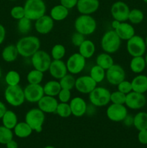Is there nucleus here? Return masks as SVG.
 <instances>
[{"instance_id":"obj_8","label":"nucleus","mask_w":147,"mask_h":148,"mask_svg":"<svg viewBox=\"0 0 147 148\" xmlns=\"http://www.w3.org/2000/svg\"><path fill=\"white\" fill-rule=\"evenodd\" d=\"M145 39L141 36L134 35L132 38L127 40L126 49L128 54L132 57L143 56L146 51Z\"/></svg>"},{"instance_id":"obj_36","label":"nucleus","mask_w":147,"mask_h":148,"mask_svg":"<svg viewBox=\"0 0 147 148\" xmlns=\"http://www.w3.org/2000/svg\"><path fill=\"white\" fill-rule=\"evenodd\" d=\"M75 82H76V78L70 73H67L65 76L59 79V83L61 87V89H66L69 90H71L75 88Z\"/></svg>"},{"instance_id":"obj_45","label":"nucleus","mask_w":147,"mask_h":148,"mask_svg":"<svg viewBox=\"0 0 147 148\" xmlns=\"http://www.w3.org/2000/svg\"><path fill=\"white\" fill-rule=\"evenodd\" d=\"M57 96L61 103H69L71 98V92L69 90L61 89Z\"/></svg>"},{"instance_id":"obj_43","label":"nucleus","mask_w":147,"mask_h":148,"mask_svg":"<svg viewBox=\"0 0 147 148\" xmlns=\"http://www.w3.org/2000/svg\"><path fill=\"white\" fill-rule=\"evenodd\" d=\"M10 15L14 20H19L22 17H25L24 9L23 6H14L10 10Z\"/></svg>"},{"instance_id":"obj_48","label":"nucleus","mask_w":147,"mask_h":148,"mask_svg":"<svg viewBox=\"0 0 147 148\" xmlns=\"http://www.w3.org/2000/svg\"><path fill=\"white\" fill-rule=\"evenodd\" d=\"M138 140L141 144L147 145V130L138 131Z\"/></svg>"},{"instance_id":"obj_33","label":"nucleus","mask_w":147,"mask_h":148,"mask_svg":"<svg viewBox=\"0 0 147 148\" xmlns=\"http://www.w3.org/2000/svg\"><path fill=\"white\" fill-rule=\"evenodd\" d=\"M89 75L97 82V84L100 83V82H103L106 77V70H105L103 68L100 67L98 65L95 64V66L91 68Z\"/></svg>"},{"instance_id":"obj_50","label":"nucleus","mask_w":147,"mask_h":148,"mask_svg":"<svg viewBox=\"0 0 147 148\" xmlns=\"http://www.w3.org/2000/svg\"><path fill=\"white\" fill-rule=\"evenodd\" d=\"M6 147L7 148H18V144H17V142L15 140H14L12 139V140H10V142L6 144Z\"/></svg>"},{"instance_id":"obj_2","label":"nucleus","mask_w":147,"mask_h":148,"mask_svg":"<svg viewBox=\"0 0 147 148\" xmlns=\"http://www.w3.org/2000/svg\"><path fill=\"white\" fill-rule=\"evenodd\" d=\"M23 7L25 17L32 21H35L46 14V5L43 0H26Z\"/></svg>"},{"instance_id":"obj_24","label":"nucleus","mask_w":147,"mask_h":148,"mask_svg":"<svg viewBox=\"0 0 147 148\" xmlns=\"http://www.w3.org/2000/svg\"><path fill=\"white\" fill-rule=\"evenodd\" d=\"M18 56V51L16 47V45L14 44L7 45L1 51V58L4 62L7 63L14 62L17 59Z\"/></svg>"},{"instance_id":"obj_4","label":"nucleus","mask_w":147,"mask_h":148,"mask_svg":"<svg viewBox=\"0 0 147 148\" xmlns=\"http://www.w3.org/2000/svg\"><path fill=\"white\" fill-rule=\"evenodd\" d=\"M101 48L104 52L110 53H115L120 49L121 40L114 30L106 31L102 36L100 42Z\"/></svg>"},{"instance_id":"obj_39","label":"nucleus","mask_w":147,"mask_h":148,"mask_svg":"<svg viewBox=\"0 0 147 148\" xmlns=\"http://www.w3.org/2000/svg\"><path fill=\"white\" fill-rule=\"evenodd\" d=\"M66 55V48L63 45L58 43L52 47L50 51V56L54 60H62Z\"/></svg>"},{"instance_id":"obj_14","label":"nucleus","mask_w":147,"mask_h":148,"mask_svg":"<svg viewBox=\"0 0 147 148\" xmlns=\"http://www.w3.org/2000/svg\"><path fill=\"white\" fill-rule=\"evenodd\" d=\"M23 90L25 101L31 103H37L45 95L43 87L40 84H28Z\"/></svg>"},{"instance_id":"obj_57","label":"nucleus","mask_w":147,"mask_h":148,"mask_svg":"<svg viewBox=\"0 0 147 148\" xmlns=\"http://www.w3.org/2000/svg\"><path fill=\"white\" fill-rule=\"evenodd\" d=\"M145 43H146V48H147V36L145 39Z\"/></svg>"},{"instance_id":"obj_44","label":"nucleus","mask_w":147,"mask_h":148,"mask_svg":"<svg viewBox=\"0 0 147 148\" xmlns=\"http://www.w3.org/2000/svg\"><path fill=\"white\" fill-rule=\"evenodd\" d=\"M117 89H118V90L120 91V92L127 95V94L130 93L131 91H133L131 82L124 79L123 81L120 82V83L117 85Z\"/></svg>"},{"instance_id":"obj_6","label":"nucleus","mask_w":147,"mask_h":148,"mask_svg":"<svg viewBox=\"0 0 147 148\" xmlns=\"http://www.w3.org/2000/svg\"><path fill=\"white\" fill-rule=\"evenodd\" d=\"M4 99L9 105L13 107H19L25 101L24 90L20 85L7 86L4 90Z\"/></svg>"},{"instance_id":"obj_53","label":"nucleus","mask_w":147,"mask_h":148,"mask_svg":"<svg viewBox=\"0 0 147 148\" xmlns=\"http://www.w3.org/2000/svg\"><path fill=\"white\" fill-rule=\"evenodd\" d=\"M120 23V22L118 21V20H112V23H111V27H112V30H115V29L119 25Z\"/></svg>"},{"instance_id":"obj_23","label":"nucleus","mask_w":147,"mask_h":148,"mask_svg":"<svg viewBox=\"0 0 147 148\" xmlns=\"http://www.w3.org/2000/svg\"><path fill=\"white\" fill-rule=\"evenodd\" d=\"M133 91L144 94L147 92V76L145 75H136L131 81Z\"/></svg>"},{"instance_id":"obj_17","label":"nucleus","mask_w":147,"mask_h":148,"mask_svg":"<svg viewBox=\"0 0 147 148\" xmlns=\"http://www.w3.org/2000/svg\"><path fill=\"white\" fill-rule=\"evenodd\" d=\"M35 29L40 35H47L50 33L54 27V20L50 15L42 16L35 21Z\"/></svg>"},{"instance_id":"obj_30","label":"nucleus","mask_w":147,"mask_h":148,"mask_svg":"<svg viewBox=\"0 0 147 148\" xmlns=\"http://www.w3.org/2000/svg\"><path fill=\"white\" fill-rule=\"evenodd\" d=\"M43 91L46 95L49 96L56 97L59 93L61 90L59 81L56 80H49L43 85Z\"/></svg>"},{"instance_id":"obj_40","label":"nucleus","mask_w":147,"mask_h":148,"mask_svg":"<svg viewBox=\"0 0 147 148\" xmlns=\"http://www.w3.org/2000/svg\"><path fill=\"white\" fill-rule=\"evenodd\" d=\"M56 114L61 118H68L72 115L69 103H59Z\"/></svg>"},{"instance_id":"obj_16","label":"nucleus","mask_w":147,"mask_h":148,"mask_svg":"<svg viewBox=\"0 0 147 148\" xmlns=\"http://www.w3.org/2000/svg\"><path fill=\"white\" fill-rule=\"evenodd\" d=\"M146 103V98L143 93L131 91L127 94L125 98V106L132 110H139Z\"/></svg>"},{"instance_id":"obj_11","label":"nucleus","mask_w":147,"mask_h":148,"mask_svg":"<svg viewBox=\"0 0 147 148\" xmlns=\"http://www.w3.org/2000/svg\"><path fill=\"white\" fill-rule=\"evenodd\" d=\"M106 115L113 122H121L128 116V109L125 105L112 103L107 108Z\"/></svg>"},{"instance_id":"obj_12","label":"nucleus","mask_w":147,"mask_h":148,"mask_svg":"<svg viewBox=\"0 0 147 148\" xmlns=\"http://www.w3.org/2000/svg\"><path fill=\"white\" fill-rule=\"evenodd\" d=\"M105 78L108 83L117 86L120 82L125 79V72L120 65L114 64L106 70Z\"/></svg>"},{"instance_id":"obj_13","label":"nucleus","mask_w":147,"mask_h":148,"mask_svg":"<svg viewBox=\"0 0 147 148\" xmlns=\"http://www.w3.org/2000/svg\"><path fill=\"white\" fill-rule=\"evenodd\" d=\"M130 8L128 4L122 1H118L112 4L110 13L113 20L120 22H126L128 18Z\"/></svg>"},{"instance_id":"obj_37","label":"nucleus","mask_w":147,"mask_h":148,"mask_svg":"<svg viewBox=\"0 0 147 148\" xmlns=\"http://www.w3.org/2000/svg\"><path fill=\"white\" fill-rule=\"evenodd\" d=\"M17 21V30L21 34L26 35L30 33L33 26L31 20L24 17Z\"/></svg>"},{"instance_id":"obj_42","label":"nucleus","mask_w":147,"mask_h":148,"mask_svg":"<svg viewBox=\"0 0 147 148\" xmlns=\"http://www.w3.org/2000/svg\"><path fill=\"white\" fill-rule=\"evenodd\" d=\"M125 98L126 95L118 90L114 91L110 94V102H112V103L125 105Z\"/></svg>"},{"instance_id":"obj_52","label":"nucleus","mask_w":147,"mask_h":148,"mask_svg":"<svg viewBox=\"0 0 147 148\" xmlns=\"http://www.w3.org/2000/svg\"><path fill=\"white\" fill-rule=\"evenodd\" d=\"M123 122L125 123V125L128 126V127H129V126L131 125H133V117L131 118V116H129L128 115L126 117H125V119L123 120Z\"/></svg>"},{"instance_id":"obj_7","label":"nucleus","mask_w":147,"mask_h":148,"mask_svg":"<svg viewBox=\"0 0 147 148\" xmlns=\"http://www.w3.org/2000/svg\"><path fill=\"white\" fill-rule=\"evenodd\" d=\"M110 94L108 88L97 86L89 94V102L95 107L106 106L110 102Z\"/></svg>"},{"instance_id":"obj_1","label":"nucleus","mask_w":147,"mask_h":148,"mask_svg":"<svg viewBox=\"0 0 147 148\" xmlns=\"http://www.w3.org/2000/svg\"><path fill=\"white\" fill-rule=\"evenodd\" d=\"M19 55L24 58H30L40 49V40L37 36H25L16 43Z\"/></svg>"},{"instance_id":"obj_47","label":"nucleus","mask_w":147,"mask_h":148,"mask_svg":"<svg viewBox=\"0 0 147 148\" xmlns=\"http://www.w3.org/2000/svg\"><path fill=\"white\" fill-rule=\"evenodd\" d=\"M78 0H60V4L67 8L68 10L74 8L76 7Z\"/></svg>"},{"instance_id":"obj_49","label":"nucleus","mask_w":147,"mask_h":148,"mask_svg":"<svg viewBox=\"0 0 147 148\" xmlns=\"http://www.w3.org/2000/svg\"><path fill=\"white\" fill-rule=\"evenodd\" d=\"M6 38V29L1 24H0V45L4 41Z\"/></svg>"},{"instance_id":"obj_56","label":"nucleus","mask_w":147,"mask_h":148,"mask_svg":"<svg viewBox=\"0 0 147 148\" xmlns=\"http://www.w3.org/2000/svg\"><path fill=\"white\" fill-rule=\"evenodd\" d=\"M1 75H2V72H1V67H0V79H1Z\"/></svg>"},{"instance_id":"obj_19","label":"nucleus","mask_w":147,"mask_h":148,"mask_svg":"<svg viewBox=\"0 0 147 148\" xmlns=\"http://www.w3.org/2000/svg\"><path fill=\"white\" fill-rule=\"evenodd\" d=\"M72 115L75 117H82L86 114L87 111V104L82 98L76 96L71 99L69 101Z\"/></svg>"},{"instance_id":"obj_28","label":"nucleus","mask_w":147,"mask_h":148,"mask_svg":"<svg viewBox=\"0 0 147 148\" xmlns=\"http://www.w3.org/2000/svg\"><path fill=\"white\" fill-rule=\"evenodd\" d=\"M2 125L7 128L13 130L18 123V119L15 113L11 110H7L1 118Z\"/></svg>"},{"instance_id":"obj_31","label":"nucleus","mask_w":147,"mask_h":148,"mask_svg":"<svg viewBox=\"0 0 147 148\" xmlns=\"http://www.w3.org/2000/svg\"><path fill=\"white\" fill-rule=\"evenodd\" d=\"M114 59L111 56L110 53H101L97 56L96 64L99 66L100 67L103 68L105 70L109 69L110 66L114 64Z\"/></svg>"},{"instance_id":"obj_32","label":"nucleus","mask_w":147,"mask_h":148,"mask_svg":"<svg viewBox=\"0 0 147 148\" xmlns=\"http://www.w3.org/2000/svg\"><path fill=\"white\" fill-rule=\"evenodd\" d=\"M135 129L138 131L147 130V113L140 111L133 117V124Z\"/></svg>"},{"instance_id":"obj_55","label":"nucleus","mask_w":147,"mask_h":148,"mask_svg":"<svg viewBox=\"0 0 147 148\" xmlns=\"http://www.w3.org/2000/svg\"><path fill=\"white\" fill-rule=\"evenodd\" d=\"M44 148H56V147H53V146L48 145V146H46V147H45Z\"/></svg>"},{"instance_id":"obj_20","label":"nucleus","mask_w":147,"mask_h":148,"mask_svg":"<svg viewBox=\"0 0 147 148\" xmlns=\"http://www.w3.org/2000/svg\"><path fill=\"white\" fill-rule=\"evenodd\" d=\"M99 7V0H78L76 9L81 14H89L96 12Z\"/></svg>"},{"instance_id":"obj_34","label":"nucleus","mask_w":147,"mask_h":148,"mask_svg":"<svg viewBox=\"0 0 147 148\" xmlns=\"http://www.w3.org/2000/svg\"><path fill=\"white\" fill-rule=\"evenodd\" d=\"M44 77V72L33 69L27 75V81L28 84H40Z\"/></svg>"},{"instance_id":"obj_3","label":"nucleus","mask_w":147,"mask_h":148,"mask_svg":"<svg viewBox=\"0 0 147 148\" xmlns=\"http://www.w3.org/2000/svg\"><path fill=\"white\" fill-rule=\"evenodd\" d=\"M74 28L76 32L84 36L93 34L97 29V22L89 14H80L74 21Z\"/></svg>"},{"instance_id":"obj_41","label":"nucleus","mask_w":147,"mask_h":148,"mask_svg":"<svg viewBox=\"0 0 147 148\" xmlns=\"http://www.w3.org/2000/svg\"><path fill=\"white\" fill-rule=\"evenodd\" d=\"M12 130L7 128L4 126H0V144L6 145L13 139Z\"/></svg>"},{"instance_id":"obj_51","label":"nucleus","mask_w":147,"mask_h":148,"mask_svg":"<svg viewBox=\"0 0 147 148\" xmlns=\"http://www.w3.org/2000/svg\"><path fill=\"white\" fill-rule=\"evenodd\" d=\"M7 107H6L5 104L2 102V101H0V119H1L3 115L4 114V113L7 111Z\"/></svg>"},{"instance_id":"obj_26","label":"nucleus","mask_w":147,"mask_h":148,"mask_svg":"<svg viewBox=\"0 0 147 148\" xmlns=\"http://www.w3.org/2000/svg\"><path fill=\"white\" fill-rule=\"evenodd\" d=\"M69 10L61 4H57L52 7L50 12V16L54 21H62L69 16Z\"/></svg>"},{"instance_id":"obj_60","label":"nucleus","mask_w":147,"mask_h":148,"mask_svg":"<svg viewBox=\"0 0 147 148\" xmlns=\"http://www.w3.org/2000/svg\"><path fill=\"white\" fill-rule=\"evenodd\" d=\"M6 148H7V147H6Z\"/></svg>"},{"instance_id":"obj_46","label":"nucleus","mask_w":147,"mask_h":148,"mask_svg":"<svg viewBox=\"0 0 147 148\" xmlns=\"http://www.w3.org/2000/svg\"><path fill=\"white\" fill-rule=\"evenodd\" d=\"M85 40V36H84L82 33H79L78 32H75L73 33V35L71 36V43L76 47L79 48L80 46V45Z\"/></svg>"},{"instance_id":"obj_27","label":"nucleus","mask_w":147,"mask_h":148,"mask_svg":"<svg viewBox=\"0 0 147 148\" xmlns=\"http://www.w3.org/2000/svg\"><path fill=\"white\" fill-rule=\"evenodd\" d=\"M14 134L19 138H27L30 137L33 133V130H32L31 127L25 122V121H22V122H18L17 125L15 126L14 129Z\"/></svg>"},{"instance_id":"obj_18","label":"nucleus","mask_w":147,"mask_h":148,"mask_svg":"<svg viewBox=\"0 0 147 148\" xmlns=\"http://www.w3.org/2000/svg\"><path fill=\"white\" fill-rule=\"evenodd\" d=\"M37 103V108L45 114H54L56 113L59 101L56 97L44 95Z\"/></svg>"},{"instance_id":"obj_21","label":"nucleus","mask_w":147,"mask_h":148,"mask_svg":"<svg viewBox=\"0 0 147 148\" xmlns=\"http://www.w3.org/2000/svg\"><path fill=\"white\" fill-rule=\"evenodd\" d=\"M48 72L50 76L55 79H60L68 73L66 62L63 60L53 59L49 66Z\"/></svg>"},{"instance_id":"obj_5","label":"nucleus","mask_w":147,"mask_h":148,"mask_svg":"<svg viewBox=\"0 0 147 148\" xmlns=\"http://www.w3.org/2000/svg\"><path fill=\"white\" fill-rule=\"evenodd\" d=\"M46 120V115L40 108H33L29 110L24 116V121L30 126L33 132L40 133Z\"/></svg>"},{"instance_id":"obj_58","label":"nucleus","mask_w":147,"mask_h":148,"mask_svg":"<svg viewBox=\"0 0 147 148\" xmlns=\"http://www.w3.org/2000/svg\"><path fill=\"white\" fill-rule=\"evenodd\" d=\"M143 1H144L145 3H147V0H143Z\"/></svg>"},{"instance_id":"obj_9","label":"nucleus","mask_w":147,"mask_h":148,"mask_svg":"<svg viewBox=\"0 0 147 148\" xmlns=\"http://www.w3.org/2000/svg\"><path fill=\"white\" fill-rule=\"evenodd\" d=\"M30 59L33 68L43 72L48 71L49 66L53 60L50 55L47 51L40 49L35 52Z\"/></svg>"},{"instance_id":"obj_15","label":"nucleus","mask_w":147,"mask_h":148,"mask_svg":"<svg viewBox=\"0 0 147 148\" xmlns=\"http://www.w3.org/2000/svg\"><path fill=\"white\" fill-rule=\"evenodd\" d=\"M97 85L90 75H82L76 79L74 88L80 93L89 95L96 88Z\"/></svg>"},{"instance_id":"obj_38","label":"nucleus","mask_w":147,"mask_h":148,"mask_svg":"<svg viewBox=\"0 0 147 148\" xmlns=\"http://www.w3.org/2000/svg\"><path fill=\"white\" fill-rule=\"evenodd\" d=\"M144 19V14L139 9H133L130 10L128 20L131 24L138 25L143 22Z\"/></svg>"},{"instance_id":"obj_59","label":"nucleus","mask_w":147,"mask_h":148,"mask_svg":"<svg viewBox=\"0 0 147 148\" xmlns=\"http://www.w3.org/2000/svg\"><path fill=\"white\" fill-rule=\"evenodd\" d=\"M10 1H17V0H10Z\"/></svg>"},{"instance_id":"obj_54","label":"nucleus","mask_w":147,"mask_h":148,"mask_svg":"<svg viewBox=\"0 0 147 148\" xmlns=\"http://www.w3.org/2000/svg\"><path fill=\"white\" fill-rule=\"evenodd\" d=\"M144 59H145L146 64V66H147V53H146V56H145V57H144Z\"/></svg>"},{"instance_id":"obj_22","label":"nucleus","mask_w":147,"mask_h":148,"mask_svg":"<svg viewBox=\"0 0 147 148\" xmlns=\"http://www.w3.org/2000/svg\"><path fill=\"white\" fill-rule=\"evenodd\" d=\"M121 40H128L135 35V29L131 23L120 22L119 25L114 30Z\"/></svg>"},{"instance_id":"obj_25","label":"nucleus","mask_w":147,"mask_h":148,"mask_svg":"<svg viewBox=\"0 0 147 148\" xmlns=\"http://www.w3.org/2000/svg\"><path fill=\"white\" fill-rule=\"evenodd\" d=\"M95 50L96 47L94 42L88 39H85L79 47V53L86 59L92 57L95 54Z\"/></svg>"},{"instance_id":"obj_10","label":"nucleus","mask_w":147,"mask_h":148,"mask_svg":"<svg viewBox=\"0 0 147 148\" xmlns=\"http://www.w3.org/2000/svg\"><path fill=\"white\" fill-rule=\"evenodd\" d=\"M68 72L71 75H78L84 69L86 66V59L80 53H74L68 58L66 62Z\"/></svg>"},{"instance_id":"obj_35","label":"nucleus","mask_w":147,"mask_h":148,"mask_svg":"<svg viewBox=\"0 0 147 148\" xmlns=\"http://www.w3.org/2000/svg\"><path fill=\"white\" fill-rule=\"evenodd\" d=\"M6 84L7 86H14L18 85L21 80V77L20 73L15 70H10L6 74L4 77Z\"/></svg>"},{"instance_id":"obj_29","label":"nucleus","mask_w":147,"mask_h":148,"mask_svg":"<svg viewBox=\"0 0 147 148\" xmlns=\"http://www.w3.org/2000/svg\"><path fill=\"white\" fill-rule=\"evenodd\" d=\"M146 67L144 56H134L130 62V69L133 73L141 74Z\"/></svg>"}]
</instances>
